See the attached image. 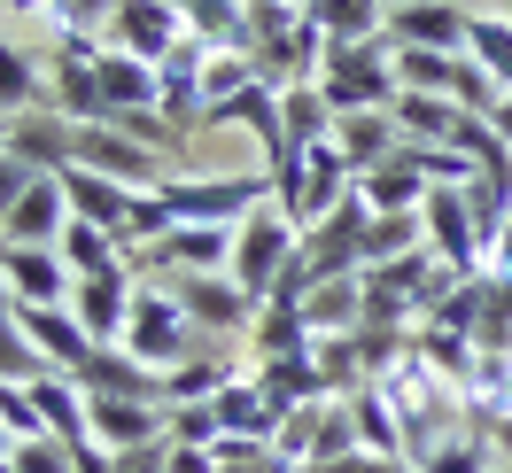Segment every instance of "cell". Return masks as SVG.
<instances>
[{
    "instance_id": "obj_32",
    "label": "cell",
    "mask_w": 512,
    "mask_h": 473,
    "mask_svg": "<svg viewBox=\"0 0 512 473\" xmlns=\"http://www.w3.org/2000/svg\"><path fill=\"white\" fill-rule=\"evenodd\" d=\"M458 63H466V55H427V47H396V86H412V94H450V86H458Z\"/></svg>"
},
{
    "instance_id": "obj_46",
    "label": "cell",
    "mask_w": 512,
    "mask_h": 473,
    "mask_svg": "<svg viewBox=\"0 0 512 473\" xmlns=\"http://www.w3.org/2000/svg\"><path fill=\"white\" fill-rule=\"evenodd\" d=\"M8 450H16V435H8V419H0V458H8Z\"/></svg>"
},
{
    "instance_id": "obj_24",
    "label": "cell",
    "mask_w": 512,
    "mask_h": 473,
    "mask_svg": "<svg viewBox=\"0 0 512 473\" xmlns=\"http://www.w3.org/2000/svg\"><path fill=\"white\" fill-rule=\"evenodd\" d=\"M311 24L326 32V47H365L388 32V0H311Z\"/></svg>"
},
{
    "instance_id": "obj_4",
    "label": "cell",
    "mask_w": 512,
    "mask_h": 473,
    "mask_svg": "<svg viewBox=\"0 0 512 473\" xmlns=\"http://www.w3.org/2000/svg\"><path fill=\"white\" fill-rule=\"evenodd\" d=\"M194 318H187V303L171 295V280H140L132 287V326H125V349L148 365V373H171V365H187L194 357Z\"/></svg>"
},
{
    "instance_id": "obj_28",
    "label": "cell",
    "mask_w": 512,
    "mask_h": 473,
    "mask_svg": "<svg viewBox=\"0 0 512 473\" xmlns=\"http://www.w3.org/2000/svg\"><path fill=\"white\" fill-rule=\"evenodd\" d=\"M412 249H427V218L419 210H388V218L365 225V272H381V264H396Z\"/></svg>"
},
{
    "instance_id": "obj_48",
    "label": "cell",
    "mask_w": 512,
    "mask_h": 473,
    "mask_svg": "<svg viewBox=\"0 0 512 473\" xmlns=\"http://www.w3.org/2000/svg\"><path fill=\"white\" fill-rule=\"evenodd\" d=\"M171 8H187V0H171Z\"/></svg>"
},
{
    "instance_id": "obj_36",
    "label": "cell",
    "mask_w": 512,
    "mask_h": 473,
    "mask_svg": "<svg viewBox=\"0 0 512 473\" xmlns=\"http://www.w3.org/2000/svg\"><path fill=\"white\" fill-rule=\"evenodd\" d=\"M8 466L16 473H78V450H70L63 435H32V442L8 450Z\"/></svg>"
},
{
    "instance_id": "obj_1",
    "label": "cell",
    "mask_w": 512,
    "mask_h": 473,
    "mask_svg": "<svg viewBox=\"0 0 512 473\" xmlns=\"http://www.w3.org/2000/svg\"><path fill=\"white\" fill-rule=\"evenodd\" d=\"M156 194L179 225H241L256 202H272V171H171Z\"/></svg>"
},
{
    "instance_id": "obj_10",
    "label": "cell",
    "mask_w": 512,
    "mask_h": 473,
    "mask_svg": "<svg viewBox=\"0 0 512 473\" xmlns=\"http://www.w3.org/2000/svg\"><path fill=\"white\" fill-rule=\"evenodd\" d=\"M466 32H474V8H458V0H404V8H388V39L396 47L466 55Z\"/></svg>"
},
{
    "instance_id": "obj_15",
    "label": "cell",
    "mask_w": 512,
    "mask_h": 473,
    "mask_svg": "<svg viewBox=\"0 0 512 473\" xmlns=\"http://www.w3.org/2000/svg\"><path fill=\"white\" fill-rule=\"evenodd\" d=\"M63 225H70V194H63V179H47V171H39L32 194L8 210L0 241H32V249H55V241H63Z\"/></svg>"
},
{
    "instance_id": "obj_2",
    "label": "cell",
    "mask_w": 512,
    "mask_h": 473,
    "mask_svg": "<svg viewBox=\"0 0 512 473\" xmlns=\"http://www.w3.org/2000/svg\"><path fill=\"white\" fill-rule=\"evenodd\" d=\"M295 256H303V225L280 202H256L249 218L233 225V280L249 287V303H272V287L288 280Z\"/></svg>"
},
{
    "instance_id": "obj_27",
    "label": "cell",
    "mask_w": 512,
    "mask_h": 473,
    "mask_svg": "<svg viewBox=\"0 0 512 473\" xmlns=\"http://www.w3.org/2000/svg\"><path fill=\"white\" fill-rule=\"evenodd\" d=\"M357 194L373 202V218H388V210H419V202H427L435 187H427V179H419L404 156H388L381 171H365V179H357Z\"/></svg>"
},
{
    "instance_id": "obj_23",
    "label": "cell",
    "mask_w": 512,
    "mask_h": 473,
    "mask_svg": "<svg viewBox=\"0 0 512 473\" xmlns=\"http://www.w3.org/2000/svg\"><path fill=\"white\" fill-rule=\"evenodd\" d=\"M32 109H47V63L32 47L0 39V117H32Z\"/></svg>"
},
{
    "instance_id": "obj_26",
    "label": "cell",
    "mask_w": 512,
    "mask_h": 473,
    "mask_svg": "<svg viewBox=\"0 0 512 473\" xmlns=\"http://www.w3.org/2000/svg\"><path fill=\"white\" fill-rule=\"evenodd\" d=\"M388 117H396V132H404V140H458V125H466V109H458L450 94H412V86L396 94V109H388Z\"/></svg>"
},
{
    "instance_id": "obj_38",
    "label": "cell",
    "mask_w": 512,
    "mask_h": 473,
    "mask_svg": "<svg viewBox=\"0 0 512 473\" xmlns=\"http://www.w3.org/2000/svg\"><path fill=\"white\" fill-rule=\"evenodd\" d=\"M47 365H39V349L24 342V326L16 318H0V380H39Z\"/></svg>"
},
{
    "instance_id": "obj_21",
    "label": "cell",
    "mask_w": 512,
    "mask_h": 473,
    "mask_svg": "<svg viewBox=\"0 0 512 473\" xmlns=\"http://www.w3.org/2000/svg\"><path fill=\"white\" fill-rule=\"evenodd\" d=\"M94 70H101V94H109V117H125V109H156V101H163V70L140 63V55H125V47H109Z\"/></svg>"
},
{
    "instance_id": "obj_14",
    "label": "cell",
    "mask_w": 512,
    "mask_h": 473,
    "mask_svg": "<svg viewBox=\"0 0 512 473\" xmlns=\"http://www.w3.org/2000/svg\"><path fill=\"white\" fill-rule=\"evenodd\" d=\"M8 156H24L32 171L63 179L70 156H78V125H70L63 109H32V117H8Z\"/></svg>"
},
{
    "instance_id": "obj_39",
    "label": "cell",
    "mask_w": 512,
    "mask_h": 473,
    "mask_svg": "<svg viewBox=\"0 0 512 473\" xmlns=\"http://www.w3.org/2000/svg\"><path fill=\"white\" fill-rule=\"evenodd\" d=\"M32 179H39V171H32L24 156H0V225H8V210L32 194Z\"/></svg>"
},
{
    "instance_id": "obj_8",
    "label": "cell",
    "mask_w": 512,
    "mask_h": 473,
    "mask_svg": "<svg viewBox=\"0 0 512 473\" xmlns=\"http://www.w3.org/2000/svg\"><path fill=\"white\" fill-rule=\"evenodd\" d=\"M16 326H24V342L39 349V365L47 373H86V357H94V334L78 326L70 303H16Z\"/></svg>"
},
{
    "instance_id": "obj_7",
    "label": "cell",
    "mask_w": 512,
    "mask_h": 473,
    "mask_svg": "<svg viewBox=\"0 0 512 473\" xmlns=\"http://www.w3.org/2000/svg\"><path fill=\"white\" fill-rule=\"evenodd\" d=\"M70 163H86V171H101V179H117V187H140V194H156L171 171H163V156H148L132 132L117 125H78V156Z\"/></svg>"
},
{
    "instance_id": "obj_11",
    "label": "cell",
    "mask_w": 512,
    "mask_h": 473,
    "mask_svg": "<svg viewBox=\"0 0 512 473\" xmlns=\"http://www.w3.org/2000/svg\"><path fill=\"white\" fill-rule=\"evenodd\" d=\"M109 47H125L140 63H163L179 39H187V16L171 8V0H117V16H109Z\"/></svg>"
},
{
    "instance_id": "obj_17",
    "label": "cell",
    "mask_w": 512,
    "mask_h": 473,
    "mask_svg": "<svg viewBox=\"0 0 512 473\" xmlns=\"http://www.w3.org/2000/svg\"><path fill=\"white\" fill-rule=\"evenodd\" d=\"M334 148L350 156V171L365 179V171H381L396 148H404V132H396V117L388 109H350V117H334Z\"/></svg>"
},
{
    "instance_id": "obj_42",
    "label": "cell",
    "mask_w": 512,
    "mask_h": 473,
    "mask_svg": "<svg viewBox=\"0 0 512 473\" xmlns=\"http://www.w3.org/2000/svg\"><path fill=\"white\" fill-rule=\"evenodd\" d=\"M489 442H497V458H512V411H497V419H489Z\"/></svg>"
},
{
    "instance_id": "obj_50",
    "label": "cell",
    "mask_w": 512,
    "mask_h": 473,
    "mask_svg": "<svg viewBox=\"0 0 512 473\" xmlns=\"http://www.w3.org/2000/svg\"><path fill=\"white\" fill-rule=\"evenodd\" d=\"M388 8H404V0H388Z\"/></svg>"
},
{
    "instance_id": "obj_18",
    "label": "cell",
    "mask_w": 512,
    "mask_h": 473,
    "mask_svg": "<svg viewBox=\"0 0 512 473\" xmlns=\"http://www.w3.org/2000/svg\"><path fill=\"white\" fill-rule=\"evenodd\" d=\"M78 388H86V396H148V404H163V373H148L125 342L94 349V357H86V373H78Z\"/></svg>"
},
{
    "instance_id": "obj_35",
    "label": "cell",
    "mask_w": 512,
    "mask_h": 473,
    "mask_svg": "<svg viewBox=\"0 0 512 473\" xmlns=\"http://www.w3.org/2000/svg\"><path fill=\"white\" fill-rule=\"evenodd\" d=\"M450 101H458L466 117H497V109H505V86H497V78H489V70L466 55V63H458V86H450Z\"/></svg>"
},
{
    "instance_id": "obj_34",
    "label": "cell",
    "mask_w": 512,
    "mask_h": 473,
    "mask_svg": "<svg viewBox=\"0 0 512 473\" xmlns=\"http://www.w3.org/2000/svg\"><path fill=\"white\" fill-rule=\"evenodd\" d=\"M489 458H497V442L481 435V427H466V435H450L435 458H419V473H497Z\"/></svg>"
},
{
    "instance_id": "obj_44",
    "label": "cell",
    "mask_w": 512,
    "mask_h": 473,
    "mask_svg": "<svg viewBox=\"0 0 512 473\" xmlns=\"http://www.w3.org/2000/svg\"><path fill=\"white\" fill-rule=\"evenodd\" d=\"M489 125L505 132V148H512V94H505V109H497V117H489Z\"/></svg>"
},
{
    "instance_id": "obj_12",
    "label": "cell",
    "mask_w": 512,
    "mask_h": 473,
    "mask_svg": "<svg viewBox=\"0 0 512 473\" xmlns=\"http://www.w3.org/2000/svg\"><path fill=\"white\" fill-rule=\"evenodd\" d=\"M210 404H218L225 435H241V442H280V427H288V411H280V396H272V388H264V380L249 373V365H241V373L225 380V388L210 396Z\"/></svg>"
},
{
    "instance_id": "obj_40",
    "label": "cell",
    "mask_w": 512,
    "mask_h": 473,
    "mask_svg": "<svg viewBox=\"0 0 512 473\" xmlns=\"http://www.w3.org/2000/svg\"><path fill=\"white\" fill-rule=\"evenodd\" d=\"M163 473H225L218 450H194V442H163Z\"/></svg>"
},
{
    "instance_id": "obj_20",
    "label": "cell",
    "mask_w": 512,
    "mask_h": 473,
    "mask_svg": "<svg viewBox=\"0 0 512 473\" xmlns=\"http://www.w3.org/2000/svg\"><path fill=\"white\" fill-rule=\"evenodd\" d=\"M47 109H63L70 125H109V94H101L94 63H47Z\"/></svg>"
},
{
    "instance_id": "obj_9",
    "label": "cell",
    "mask_w": 512,
    "mask_h": 473,
    "mask_svg": "<svg viewBox=\"0 0 512 473\" xmlns=\"http://www.w3.org/2000/svg\"><path fill=\"white\" fill-rule=\"evenodd\" d=\"M86 404H94V442L109 458L171 442V404H148V396H86Z\"/></svg>"
},
{
    "instance_id": "obj_30",
    "label": "cell",
    "mask_w": 512,
    "mask_h": 473,
    "mask_svg": "<svg viewBox=\"0 0 512 473\" xmlns=\"http://www.w3.org/2000/svg\"><path fill=\"white\" fill-rule=\"evenodd\" d=\"M466 55H474L497 86L512 94V24H505V8H474V32H466Z\"/></svg>"
},
{
    "instance_id": "obj_3",
    "label": "cell",
    "mask_w": 512,
    "mask_h": 473,
    "mask_svg": "<svg viewBox=\"0 0 512 473\" xmlns=\"http://www.w3.org/2000/svg\"><path fill=\"white\" fill-rule=\"evenodd\" d=\"M319 94L334 117H350V109H396V39H365V47H326L319 63Z\"/></svg>"
},
{
    "instance_id": "obj_5",
    "label": "cell",
    "mask_w": 512,
    "mask_h": 473,
    "mask_svg": "<svg viewBox=\"0 0 512 473\" xmlns=\"http://www.w3.org/2000/svg\"><path fill=\"white\" fill-rule=\"evenodd\" d=\"M419 218H427V249L443 256L458 280H481V272H489V249H481V233H474L466 187H435L427 202H419Z\"/></svg>"
},
{
    "instance_id": "obj_49",
    "label": "cell",
    "mask_w": 512,
    "mask_h": 473,
    "mask_svg": "<svg viewBox=\"0 0 512 473\" xmlns=\"http://www.w3.org/2000/svg\"><path fill=\"white\" fill-rule=\"evenodd\" d=\"M458 8H474V0H458Z\"/></svg>"
},
{
    "instance_id": "obj_45",
    "label": "cell",
    "mask_w": 512,
    "mask_h": 473,
    "mask_svg": "<svg viewBox=\"0 0 512 473\" xmlns=\"http://www.w3.org/2000/svg\"><path fill=\"white\" fill-rule=\"evenodd\" d=\"M0 318H16V287H8V272H0Z\"/></svg>"
},
{
    "instance_id": "obj_52",
    "label": "cell",
    "mask_w": 512,
    "mask_h": 473,
    "mask_svg": "<svg viewBox=\"0 0 512 473\" xmlns=\"http://www.w3.org/2000/svg\"><path fill=\"white\" fill-rule=\"evenodd\" d=\"M497 8H505V0H497Z\"/></svg>"
},
{
    "instance_id": "obj_16",
    "label": "cell",
    "mask_w": 512,
    "mask_h": 473,
    "mask_svg": "<svg viewBox=\"0 0 512 473\" xmlns=\"http://www.w3.org/2000/svg\"><path fill=\"white\" fill-rule=\"evenodd\" d=\"M132 287H140V280H78V287H70V311H78V326L94 334V349L125 342V326H132Z\"/></svg>"
},
{
    "instance_id": "obj_19",
    "label": "cell",
    "mask_w": 512,
    "mask_h": 473,
    "mask_svg": "<svg viewBox=\"0 0 512 473\" xmlns=\"http://www.w3.org/2000/svg\"><path fill=\"white\" fill-rule=\"evenodd\" d=\"M63 194H70V218H94V225H109V233H125L132 202H140V187H117V179L86 171V163L63 171Z\"/></svg>"
},
{
    "instance_id": "obj_33",
    "label": "cell",
    "mask_w": 512,
    "mask_h": 473,
    "mask_svg": "<svg viewBox=\"0 0 512 473\" xmlns=\"http://www.w3.org/2000/svg\"><path fill=\"white\" fill-rule=\"evenodd\" d=\"M481 303H489V272L481 280H458L435 295V311H427V326H450V334H481Z\"/></svg>"
},
{
    "instance_id": "obj_47",
    "label": "cell",
    "mask_w": 512,
    "mask_h": 473,
    "mask_svg": "<svg viewBox=\"0 0 512 473\" xmlns=\"http://www.w3.org/2000/svg\"><path fill=\"white\" fill-rule=\"evenodd\" d=\"M0 156H8V117H0Z\"/></svg>"
},
{
    "instance_id": "obj_43",
    "label": "cell",
    "mask_w": 512,
    "mask_h": 473,
    "mask_svg": "<svg viewBox=\"0 0 512 473\" xmlns=\"http://www.w3.org/2000/svg\"><path fill=\"white\" fill-rule=\"evenodd\" d=\"M489 272H512V218H505V233H497V256H489Z\"/></svg>"
},
{
    "instance_id": "obj_29",
    "label": "cell",
    "mask_w": 512,
    "mask_h": 473,
    "mask_svg": "<svg viewBox=\"0 0 512 473\" xmlns=\"http://www.w3.org/2000/svg\"><path fill=\"white\" fill-rule=\"evenodd\" d=\"M280 117H288V148H319L334 140V109L319 86H280Z\"/></svg>"
},
{
    "instance_id": "obj_25",
    "label": "cell",
    "mask_w": 512,
    "mask_h": 473,
    "mask_svg": "<svg viewBox=\"0 0 512 473\" xmlns=\"http://www.w3.org/2000/svg\"><path fill=\"white\" fill-rule=\"evenodd\" d=\"M311 349H319V334H311L303 303H256V357L249 365H264V357H311Z\"/></svg>"
},
{
    "instance_id": "obj_13",
    "label": "cell",
    "mask_w": 512,
    "mask_h": 473,
    "mask_svg": "<svg viewBox=\"0 0 512 473\" xmlns=\"http://www.w3.org/2000/svg\"><path fill=\"white\" fill-rule=\"evenodd\" d=\"M0 272L16 287V303H70V287H78L63 249H32V241H0Z\"/></svg>"
},
{
    "instance_id": "obj_51",
    "label": "cell",
    "mask_w": 512,
    "mask_h": 473,
    "mask_svg": "<svg viewBox=\"0 0 512 473\" xmlns=\"http://www.w3.org/2000/svg\"><path fill=\"white\" fill-rule=\"evenodd\" d=\"M295 8H311V0H295Z\"/></svg>"
},
{
    "instance_id": "obj_6",
    "label": "cell",
    "mask_w": 512,
    "mask_h": 473,
    "mask_svg": "<svg viewBox=\"0 0 512 473\" xmlns=\"http://www.w3.org/2000/svg\"><path fill=\"white\" fill-rule=\"evenodd\" d=\"M171 295L187 303L194 334H241V326H256V303L233 272H171Z\"/></svg>"
},
{
    "instance_id": "obj_31",
    "label": "cell",
    "mask_w": 512,
    "mask_h": 473,
    "mask_svg": "<svg viewBox=\"0 0 512 473\" xmlns=\"http://www.w3.org/2000/svg\"><path fill=\"white\" fill-rule=\"evenodd\" d=\"M233 373H241V365H225V357H187V365L163 373V404H210Z\"/></svg>"
},
{
    "instance_id": "obj_41",
    "label": "cell",
    "mask_w": 512,
    "mask_h": 473,
    "mask_svg": "<svg viewBox=\"0 0 512 473\" xmlns=\"http://www.w3.org/2000/svg\"><path fill=\"white\" fill-rule=\"evenodd\" d=\"M55 8L63 0H0V16H16V24H55Z\"/></svg>"
},
{
    "instance_id": "obj_22",
    "label": "cell",
    "mask_w": 512,
    "mask_h": 473,
    "mask_svg": "<svg viewBox=\"0 0 512 473\" xmlns=\"http://www.w3.org/2000/svg\"><path fill=\"white\" fill-rule=\"evenodd\" d=\"M303 318H311V334H357L365 326V272H350V280H319L311 295H303Z\"/></svg>"
},
{
    "instance_id": "obj_37",
    "label": "cell",
    "mask_w": 512,
    "mask_h": 473,
    "mask_svg": "<svg viewBox=\"0 0 512 473\" xmlns=\"http://www.w3.org/2000/svg\"><path fill=\"white\" fill-rule=\"evenodd\" d=\"M171 442L218 450V442H225V419H218V404H171Z\"/></svg>"
}]
</instances>
